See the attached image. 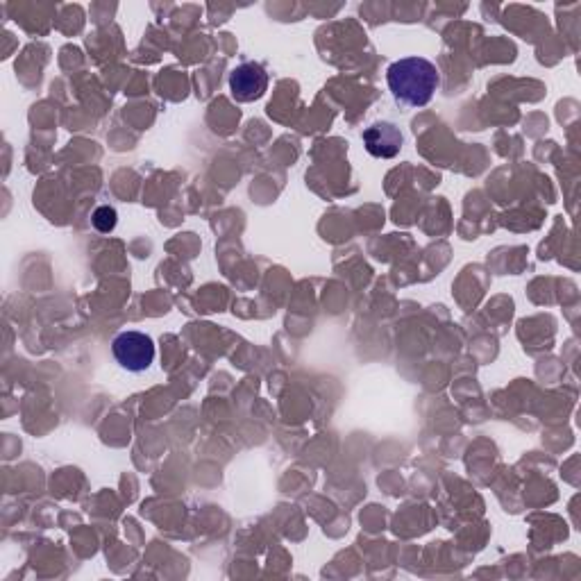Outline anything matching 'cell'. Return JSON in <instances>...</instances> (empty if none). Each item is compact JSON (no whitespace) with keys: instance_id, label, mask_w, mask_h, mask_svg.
I'll return each mask as SVG.
<instances>
[{"instance_id":"4","label":"cell","mask_w":581,"mask_h":581,"mask_svg":"<svg viewBox=\"0 0 581 581\" xmlns=\"http://www.w3.org/2000/svg\"><path fill=\"white\" fill-rule=\"evenodd\" d=\"M364 143L373 157L391 159L400 153L402 134L393 123H375L364 132Z\"/></svg>"},{"instance_id":"2","label":"cell","mask_w":581,"mask_h":581,"mask_svg":"<svg viewBox=\"0 0 581 581\" xmlns=\"http://www.w3.org/2000/svg\"><path fill=\"white\" fill-rule=\"evenodd\" d=\"M114 357L130 373H143L155 361V341L143 332H123L112 343Z\"/></svg>"},{"instance_id":"5","label":"cell","mask_w":581,"mask_h":581,"mask_svg":"<svg viewBox=\"0 0 581 581\" xmlns=\"http://www.w3.org/2000/svg\"><path fill=\"white\" fill-rule=\"evenodd\" d=\"M91 221H94L96 230L100 232H112L116 227V221H119V214H116L114 207H98L94 216H91Z\"/></svg>"},{"instance_id":"3","label":"cell","mask_w":581,"mask_h":581,"mask_svg":"<svg viewBox=\"0 0 581 581\" xmlns=\"http://www.w3.org/2000/svg\"><path fill=\"white\" fill-rule=\"evenodd\" d=\"M230 89L232 96L237 98L239 103H252V100H259L266 94L268 73L261 64L255 62L241 64L230 75Z\"/></svg>"},{"instance_id":"1","label":"cell","mask_w":581,"mask_h":581,"mask_svg":"<svg viewBox=\"0 0 581 581\" xmlns=\"http://www.w3.org/2000/svg\"><path fill=\"white\" fill-rule=\"evenodd\" d=\"M393 98L402 105L423 107L439 89V69L425 57H404L386 71Z\"/></svg>"}]
</instances>
